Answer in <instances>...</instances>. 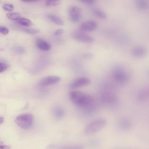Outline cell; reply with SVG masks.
<instances>
[{
    "label": "cell",
    "mask_w": 149,
    "mask_h": 149,
    "mask_svg": "<svg viewBox=\"0 0 149 149\" xmlns=\"http://www.w3.org/2000/svg\"><path fill=\"white\" fill-rule=\"evenodd\" d=\"M70 96L74 104L82 108L89 107L93 102V98L90 95L80 91H72L70 93Z\"/></svg>",
    "instance_id": "obj_1"
},
{
    "label": "cell",
    "mask_w": 149,
    "mask_h": 149,
    "mask_svg": "<svg viewBox=\"0 0 149 149\" xmlns=\"http://www.w3.org/2000/svg\"><path fill=\"white\" fill-rule=\"evenodd\" d=\"M107 124V121L104 118L95 119L87 125L84 130V133L87 135L94 134L103 129Z\"/></svg>",
    "instance_id": "obj_2"
},
{
    "label": "cell",
    "mask_w": 149,
    "mask_h": 149,
    "mask_svg": "<svg viewBox=\"0 0 149 149\" xmlns=\"http://www.w3.org/2000/svg\"><path fill=\"white\" fill-rule=\"evenodd\" d=\"M33 116L30 113L23 114L17 117L15 121L20 127L27 129L31 126L33 121Z\"/></svg>",
    "instance_id": "obj_3"
},
{
    "label": "cell",
    "mask_w": 149,
    "mask_h": 149,
    "mask_svg": "<svg viewBox=\"0 0 149 149\" xmlns=\"http://www.w3.org/2000/svg\"><path fill=\"white\" fill-rule=\"evenodd\" d=\"M113 75L115 80L120 83L127 82L129 78L127 72L124 69L119 67L116 68L113 70Z\"/></svg>",
    "instance_id": "obj_4"
},
{
    "label": "cell",
    "mask_w": 149,
    "mask_h": 149,
    "mask_svg": "<svg viewBox=\"0 0 149 149\" xmlns=\"http://www.w3.org/2000/svg\"><path fill=\"white\" fill-rule=\"evenodd\" d=\"M81 8L76 6H72L69 9V16L70 19L72 22H78L81 17Z\"/></svg>",
    "instance_id": "obj_5"
},
{
    "label": "cell",
    "mask_w": 149,
    "mask_h": 149,
    "mask_svg": "<svg viewBox=\"0 0 149 149\" xmlns=\"http://www.w3.org/2000/svg\"><path fill=\"white\" fill-rule=\"evenodd\" d=\"M61 80V78L56 76H49L42 79L39 82L40 86H46L53 85L58 82Z\"/></svg>",
    "instance_id": "obj_6"
},
{
    "label": "cell",
    "mask_w": 149,
    "mask_h": 149,
    "mask_svg": "<svg viewBox=\"0 0 149 149\" xmlns=\"http://www.w3.org/2000/svg\"><path fill=\"white\" fill-rule=\"evenodd\" d=\"M91 80L89 78L86 77H81L77 79L71 83L70 88L74 89L86 86L89 85Z\"/></svg>",
    "instance_id": "obj_7"
},
{
    "label": "cell",
    "mask_w": 149,
    "mask_h": 149,
    "mask_svg": "<svg viewBox=\"0 0 149 149\" xmlns=\"http://www.w3.org/2000/svg\"><path fill=\"white\" fill-rule=\"evenodd\" d=\"M74 37L79 41L86 43L92 42L94 40L92 36L80 31L75 32L74 34Z\"/></svg>",
    "instance_id": "obj_8"
},
{
    "label": "cell",
    "mask_w": 149,
    "mask_h": 149,
    "mask_svg": "<svg viewBox=\"0 0 149 149\" xmlns=\"http://www.w3.org/2000/svg\"><path fill=\"white\" fill-rule=\"evenodd\" d=\"M47 149H84V146L81 145H63L51 144L48 145Z\"/></svg>",
    "instance_id": "obj_9"
},
{
    "label": "cell",
    "mask_w": 149,
    "mask_h": 149,
    "mask_svg": "<svg viewBox=\"0 0 149 149\" xmlns=\"http://www.w3.org/2000/svg\"><path fill=\"white\" fill-rule=\"evenodd\" d=\"M97 26V22L90 20L83 22L80 26L81 29L83 31H91L95 30Z\"/></svg>",
    "instance_id": "obj_10"
},
{
    "label": "cell",
    "mask_w": 149,
    "mask_h": 149,
    "mask_svg": "<svg viewBox=\"0 0 149 149\" xmlns=\"http://www.w3.org/2000/svg\"><path fill=\"white\" fill-rule=\"evenodd\" d=\"M146 49L143 47L138 46L134 47L132 50L131 53L134 56L141 58L144 56L146 54Z\"/></svg>",
    "instance_id": "obj_11"
},
{
    "label": "cell",
    "mask_w": 149,
    "mask_h": 149,
    "mask_svg": "<svg viewBox=\"0 0 149 149\" xmlns=\"http://www.w3.org/2000/svg\"><path fill=\"white\" fill-rule=\"evenodd\" d=\"M36 44L39 49L43 51H47L50 49L51 47L49 42L40 38L37 39Z\"/></svg>",
    "instance_id": "obj_12"
},
{
    "label": "cell",
    "mask_w": 149,
    "mask_h": 149,
    "mask_svg": "<svg viewBox=\"0 0 149 149\" xmlns=\"http://www.w3.org/2000/svg\"><path fill=\"white\" fill-rule=\"evenodd\" d=\"M48 18L55 24L60 25L63 24V20L59 17L53 14H48L47 15Z\"/></svg>",
    "instance_id": "obj_13"
},
{
    "label": "cell",
    "mask_w": 149,
    "mask_h": 149,
    "mask_svg": "<svg viewBox=\"0 0 149 149\" xmlns=\"http://www.w3.org/2000/svg\"><path fill=\"white\" fill-rule=\"evenodd\" d=\"M136 4L137 8L141 10L147 9L148 6V1L144 0H137L136 1Z\"/></svg>",
    "instance_id": "obj_14"
},
{
    "label": "cell",
    "mask_w": 149,
    "mask_h": 149,
    "mask_svg": "<svg viewBox=\"0 0 149 149\" xmlns=\"http://www.w3.org/2000/svg\"><path fill=\"white\" fill-rule=\"evenodd\" d=\"M15 21L19 24L24 26H29L33 25L30 20L23 17H20Z\"/></svg>",
    "instance_id": "obj_15"
},
{
    "label": "cell",
    "mask_w": 149,
    "mask_h": 149,
    "mask_svg": "<svg viewBox=\"0 0 149 149\" xmlns=\"http://www.w3.org/2000/svg\"><path fill=\"white\" fill-rule=\"evenodd\" d=\"M94 14L97 17L102 19H105L107 18L106 14L103 11L97 8H94L93 9Z\"/></svg>",
    "instance_id": "obj_16"
},
{
    "label": "cell",
    "mask_w": 149,
    "mask_h": 149,
    "mask_svg": "<svg viewBox=\"0 0 149 149\" xmlns=\"http://www.w3.org/2000/svg\"><path fill=\"white\" fill-rule=\"evenodd\" d=\"M148 91L146 89H143L141 90L138 95V99L140 101L144 100L148 96Z\"/></svg>",
    "instance_id": "obj_17"
},
{
    "label": "cell",
    "mask_w": 149,
    "mask_h": 149,
    "mask_svg": "<svg viewBox=\"0 0 149 149\" xmlns=\"http://www.w3.org/2000/svg\"><path fill=\"white\" fill-rule=\"evenodd\" d=\"M7 17L10 19L16 21L20 17V14L17 13H8L6 14Z\"/></svg>",
    "instance_id": "obj_18"
},
{
    "label": "cell",
    "mask_w": 149,
    "mask_h": 149,
    "mask_svg": "<svg viewBox=\"0 0 149 149\" xmlns=\"http://www.w3.org/2000/svg\"><path fill=\"white\" fill-rule=\"evenodd\" d=\"M61 1L58 0H49L46 2V5L47 6H55L60 4Z\"/></svg>",
    "instance_id": "obj_19"
},
{
    "label": "cell",
    "mask_w": 149,
    "mask_h": 149,
    "mask_svg": "<svg viewBox=\"0 0 149 149\" xmlns=\"http://www.w3.org/2000/svg\"><path fill=\"white\" fill-rule=\"evenodd\" d=\"M9 67V65L7 63L4 62H0V73L5 71Z\"/></svg>",
    "instance_id": "obj_20"
},
{
    "label": "cell",
    "mask_w": 149,
    "mask_h": 149,
    "mask_svg": "<svg viewBox=\"0 0 149 149\" xmlns=\"http://www.w3.org/2000/svg\"><path fill=\"white\" fill-rule=\"evenodd\" d=\"M3 8L6 11H12L13 10L14 7L12 4H6L3 5Z\"/></svg>",
    "instance_id": "obj_21"
},
{
    "label": "cell",
    "mask_w": 149,
    "mask_h": 149,
    "mask_svg": "<svg viewBox=\"0 0 149 149\" xmlns=\"http://www.w3.org/2000/svg\"><path fill=\"white\" fill-rule=\"evenodd\" d=\"M55 112V115L56 118H59L62 117L64 113L63 111L61 109H58L56 110Z\"/></svg>",
    "instance_id": "obj_22"
},
{
    "label": "cell",
    "mask_w": 149,
    "mask_h": 149,
    "mask_svg": "<svg viewBox=\"0 0 149 149\" xmlns=\"http://www.w3.org/2000/svg\"><path fill=\"white\" fill-rule=\"evenodd\" d=\"M26 32L31 34H35L39 32V30L36 29H25Z\"/></svg>",
    "instance_id": "obj_23"
},
{
    "label": "cell",
    "mask_w": 149,
    "mask_h": 149,
    "mask_svg": "<svg viewBox=\"0 0 149 149\" xmlns=\"http://www.w3.org/2000/svg\"><path fill=\"white\" fill-rule=\"evenodd\" d=\"M9 32L8 29L6 27L0 26V33L3 34H7Z\"/></svg>",
    "instance_id": "obj_24"
},
{
    "label": "cell",
    "mask_w": 149,
    "mask_h": 149,
    "mask_svg": "<svg viewBox=\"0 0 149 149\" xmlns=\"http://www.w3.org/2000/svg\"><path fill=\"white\" fill-rule=\"evenodd\" d=\"M63 32V30L62 29H58L56 30L54 32V34L58 35L62 34Z\"/></svg>",
    "instance_id": "obj_25"
},
{
    "label": "cell",
    "mask_w": 149,
    "mask_h": 149,
    "mask_svg": "<svg viewBox=\"0 0 149 149\" xmlns=\"http://www.w3.org/2000/svg\"><path fill=\"white\" fill-rule=\"evenodd\" d=\"M81 1L86 4H91L95 2V1L94 0H81Z\"/></svg>",
    "instance_id": "obj_26"
},
{
    "label": "cell",
    "mask_w": 149,
    "mask_h": 149,
    "mask_svg": "<svg viewBox=\"0 0 149 149\" xmlns=\"http://www.w3.org/2000/svg\"><path fill=\"white\" fill-rule=\"evenodd\" d=\"M10 146H0V149H10Z\"/></svg>",
    "instance_id": "obj_27"
},
{
    "label": "cell",
    "mask_w": 149,
    "mask_h": 149,
    "mask_svg": "<svg viewBox=\"0 0 149 149\" xmlns=\"http://www.w3.org/2000/svg\"><path fill=\"white\" fill-rule=\"evenodd\" d=\"M39 1L38 0H26L22 1L24 2H36Z\"/></svg>",
    "instance_id": "obj_28"
},
{
    "label": "cell",
    "mask_w": 149,
    "mask_h": 149,
    "mask_svg": "<svg viewBox=\"0 0 149 149\" xmlns=\"http://www.w3.org/2000/svg\"><path fill=\"white\" fill-rule=\"evenodd\" d=\"M4 121V118L2 117H0V125L2 124Z\"/></svg>",
    "instance_id": "obj_29"
},
{
    "label": "cell",
    "mask_w": 149,
    "mask_h": 149,
    "mask_svg": "<svg viewBox=\"0 0 149 149\" xmlns=\"http://www.w3.org/2000/svg\"></svg>",
    "instance_id": "obj_30"
}]
</instances>
